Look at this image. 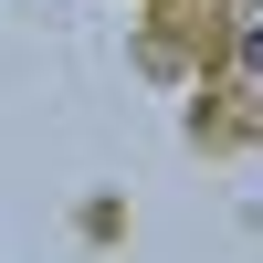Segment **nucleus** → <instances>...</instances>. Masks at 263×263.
Wrapping results in <instances>:
<instances>
[{"instance_id": "obj_1", "label": "nucleus", "mask_w": 263, "mask_h": 263, "mask_svg": "<svg viewBox=\"0 0 263 263\" xmlns=\"http://www.w3.org/2000/svg\"><path fill=\"white\" fill-rule=\"evenodd\" d=\"M232 63H242V74H263V0H253V21H242V32H232Z\"/></svg>"}]
</instances>
